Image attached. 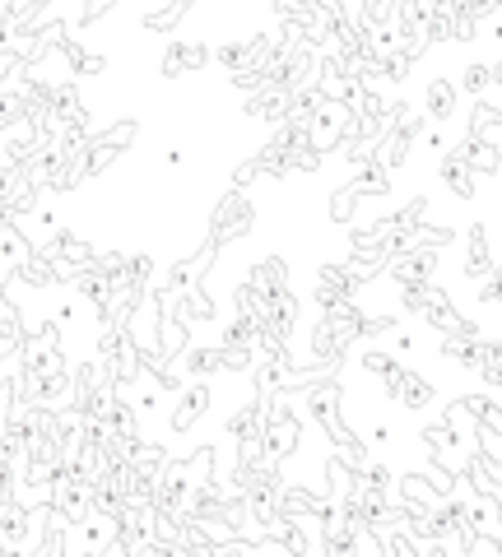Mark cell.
<instances>
[{
  "instance_id": "obj_1",
  "label": "cell",
  "mask_w": 502,
  "mask_h": 557,
  "mask_svg": "<svg viewBox=\"0 0 502 557\" xmlns=\"http://www.w3.org/2000/svg\"><path fill=\"white\" fill-rule=\"evenodd\" d=\"M428 270H432V256H405L401 265H395V274H401L409 288H414V278H428Z\"/></svg>"
},
{
  "instance_id": "obj_2",
  "label": "cell",
  "mask_w": 502,
  "mask_h": 557,
  "mask_svg": "<svg viewBox=\"0 0 502 557\" xmlns=\"http://www.w3.org/2000/svg\"><path fill=\"white\" fill-rule=\"evenodd\" d=\"M483 368H489V381H498V386H502V344H493L489 354H483Z\"/></svg>"
}]
</instances>
